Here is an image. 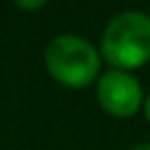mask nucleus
Returning a JSON list of instances; mask_svg holds the SVG:
<instances>
[{"label":"nucleus","mask_w":150,"mask_h":150,"mask_svg":"<svg viewBox=\"0 0 150 150\" xmlns=\"http://www.w3.org/2000/svg\"><path fill=\"white\" fill-rule=\"evenodd\" d=\"M95 97L104 112L117 119H130L144 108L141 82L128 71L108 69L95 82Z\"/></svg>","instance_id":"7ed1b4c3"},{"label":"nucleus","mask_w":150,"mask_h":150,"mask_svg":"<svg viewBox=\"0 0 150 150\" xmlns=\"http://www.w3.org/2000/svg\"><path fill=\"white\" fill-rule=\"evenodd\" d=\"M16 7H18V9H24V11H35V9L47 7V2H44V0H33V2H16Z\"/></svg>","instance_id":"20e7f679"},{"label":"nucleus","mask_w":150,"mask_h":150,"mask_svg":"<svg viewBox=\"0 0 150 150\" xmlns=\"http://www.w3.org/2000/svg\"><path fill=\"white\" fill-rule=\"evenodd\" d=\"M128 150H150V144H148V141H141V144H135V146H130Z\"/></svg>","instance_id":"423d86ee"},{"label":"nucleus","mask_w":150,"mask_h":150,"mask_svg":"<svg viewBox=\"0 0 150 150\" xmlns=\"http://www.w3.org/2000/svg\"><path fill=\"white\" fill-rule=\"evenodd\" d=\"M44 69L57 84L80 91L95 84L102 75L99 49L75 33L51 38L44 49Z\"/></svg>","instance_id":"f03ea898"},{"label":"nucleus","mask_w":150,"mask_h":150,"mask_svg":"<svg viewBox=\"0 0 150 150\" xmlns=\"http://www.w3.org/2000/svg\"><path fill=\"white\" fill-rule=\"evenodd\" d=\"M141 112H144V117H146V122L150 124V93L146 95V99H144V108H141Z\"/></svg>","instance_id":"39448f33"},{"label":"nucleus","mask_w":150,"mask_h":150,"mask_svg":"<svg viewBox=\"0 0 150 150\" xmlns=\"http://www.w3.org/2000/svg\"><path fill=\"white\" fill-rule=\"evenodd\" d=\"M99 55L110 69L135 71L150 62V16L128 9L106 22L99 40Z\"/></svg>","instance_id":"f257e3e1"}]
</instances>
